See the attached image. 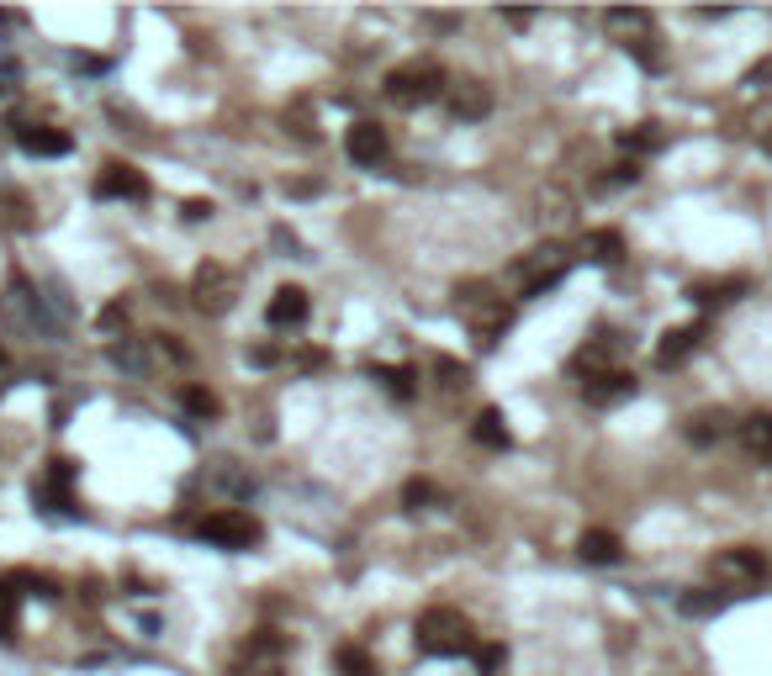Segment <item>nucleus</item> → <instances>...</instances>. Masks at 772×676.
Wrapping results in <instances>:
<instances>
[{
	"instance_id": "f257e3e1",
	"label": "nucleus",
	"mask_w": 772,
	"mask_h": 676,
	"mask_svg": "<svg viewBox=\"0 0 772 676\" xmlns=\"http://www.w3.org/2000/svg\"><path fill=\"white\" fill-rule=\"evenodd\" d=\"M418 645L429 655H461L476 640H471V624L455 608H429V613H418Z\"/></svg>"
},
{
	"instance_id": "f03ea898",
	"label": "nucleus",
	"mask_w": 772,
	"mask_h": 676,
	"mask_svg": "<svg viewBox=\"0 0 772 676\" xmlns=\"http://www.w3.org/2000/svg\"><path fill=\"white\" fill-rule=\"evenodd\" d=\"M709 571H714L720 587L746 592V587H762L772 566H767V555L757 550V544H730V550H720V555L709 560Z\"/></svg>"
},
{
	"instance_id": "7ed1b4c3",
	"label": "nucleus",
	"mask_w": 772,
	"mask_h": 676,
	"mask_svg": "<svg viewBox=\"0 0 772 676\" xmlns=\"http://www.w3.org/2000/svg\"><path fill=\"white\" fill-rule=\"evenodd\" d=\"M196 534L207 544H223V550H249V544H260V518L244 513V507H223V513L201 518Z\"/></svg>"
},
{
	"instance_id": "20e7f679",
	"label": "nucleus",
	"mask_w": 772,
	"mask_h": 676,
	"mask_svg": "<svg viewBox=\"0 0 772 676\" xmlns=\"http://www.w3.org/2000/svg\"><path fill=\"white\" fill-rule=\"evenodd\" d=\"M439 90H445V74H439L434 64H402V69L386 74V96L402 101V106H424V101L439 96Z\"/></svg>"
},
{
	"instance_id": "39448f33",
	"label": "nucleus",
	"mask_w": 772,
	"mask_h": 676,
	"mask_svg": "<svg viewBox=\"0 0 772 676\" xmlns=\"http://www.w3.org/2000/svg\"><path fill=\"white\" fill-rule=\"evenodd\" d=\"M96 196L101 201H143L149 196V180L138 175L133 164H101V175H96Z\"/></svg>"
},
{
	"instance_id": "423d86ee",
	"label": "nucleus",
	"mask_w": 772,
	"mask_h": 676,
	"mask_svg": "<svg viewBox=\"0 0 772 676\" xmlns=\"http://www.w3.org/2000/svg\"><path fill=\"white\" fill-rule=\"evenodd\" d=\"M233 296H238V280L223 270V265H201L196 270V307L201 312H228L233 307Z\"/></svg>"
},
{
	"instance_id": "0eeeda50",
	"label": "nucleus",
	"mask_w": 772,
	"mask_h": 676,
	"mask_svg": "<svg viewBox=\"0 0 772 676\" xmlns=\"http://www.w3.org/2000/svg\"><path fill=\"white\" fill-rule=\"evenodd\" d=\"M519 275H524V291L529 296H540L545 286H556V280L566 275V249H556V243H550V249H535L519 265Z\"/></svg>"
},
{
	"instance_id": "6e6552de",
	"label": "nucleus",
	"mask_w": 772,
	"mask_h": 676,
	"mask_svg": "<svg viewBox=\"0 0 772 676\" xmlns=\"http://www.w3.org/2000/svg\"><path fill=\"white\" fill-rule=\"evenodd\" d=\"M344 154L355 159V164H365V169H376L381 159H386V127H376V122H355L344 133Z\"/></svg>"
},
{
	"instance_id": "1a4fd4ad",
	"label": "nucleus",
	"mask_w": 772,
	"mask_h": 676,
	"mask_svg": "<svg viewBox=\"0 0 772 676\" xmlns=\"http://www.w3.org/2000/svg\"><path fill=\"white\" fill-rule=\"evenodd\" d=\"M582 397L593 407H614L624 397H635V375L630 370H603V375H593V381H582Z\"/></svg>"
},
{
	"instance_id": "9d476101",
	"label": "nucleus",
	"mask_w": 772,
	"mask_h": 676,
	"mask_svg": "<svg viewBox=\"0 0 772 676\" xmlns=\"http://www.w3.org/2000/svg\"><path fill=\"white\" fill-rule=\"evenodd\" d=\"M265 323L270 328H302L307 323V291L302 286H281L270 296V307H265Z\"/></svg>"
},
{
	"instance_id": "9b49d317",
	"label": "nucleus",
	"mask_w": 772,
	"mask_h": 676,
	"mask_svg": "<svg viewBox=\"0 0 772 676\" xmlns=\"http://www.w3.org/2000/svg\"><path fill=\"white\" fill-rule=\"evenodd\" d=\"M735 439H741V449L751 460H767L772 465V412H751V418L735 428Z\"/></svg>"
},
{
	"instance_id": "f8f14e48",
	"label": "nucleus",
	"mask_w": 772,
	"mask_h": 676,
	"mask_svg": "<svg viewBox=\"0 0 772 676\" xmlns=\"http://www.w3.org/2000/svg\"><path fill=\"white\" fill-rule=\"evenodd\" d=\"M577 555L587 560V566H614V560L624 555V544H619L614 529H587V534L577 539Z\"/></svg>"
},
{
	"instance_id": "ddd939ff",
	"label": "nucleus",
	"mask_w": 772,
	"mask_h": 676,
	"mask_svg": "<svg viewBox=\"0 0 772 676\" xmlns=\"http://www.w3.org/2000/svg\"><path fill=\"white\" fill-rule=\"evenodd\" d=\"M16 138H22V148H27V154H38V159H59V154L75 148L69 133H59V127H22Z\"/></svg>"
},
{
	"instance_id": "4468645a",
	"label": "nucleus",
	"mask_w": 772,
	"mask_h": 676,
	"mask_svg": "<svg viewBox=\"0 0 772 676\" xmlns=\"http://www.w3.org/2000/svg\"><path fill=\"white\" fill-rule=\"evenodd\" d=\"M698 338H704V328H698V323H688V328H672L667 338H661V344H656V360L661 365H677V360H688V354L698 349Z\"/></svg>"
},
{
	"instance_id": "2eb2a0df",
	"label": "nucleus",
	"mask_w": 772,
	"mask_h": 676,
	"mask_svg": "<svg viewBox=\"0 0 772 676\" xmlns=\"http://www.w3.org/2000/svg\"><path fill=\"white\" fill-rule=\"evenodd\" d=\"M471 439L482 444V449H508V423H503V412H482V418L471 423Z\"/></svg>"
},
{
	"instance_id": "dca6fc26",
	"label": "nucleus",
	"mask_w": 772,
	"mask_h": 676,
	"mask_svg": "<svg viewBox=\"0 0 772 676\" xmlns=\"http://www.w3.org/2000/svg\"><path fill=\"white\" fill-rule=\"evenodd\" d=\"M582 254L593 259V265H614V259L624 254V238L609 233V228H603V233H587V238H582Z\"/></svg>"
},
{
	"instance_id": "f3484780",
	"label": "nucleus",
	"mask_w": 772,
	"mask_h": 676,
	"mask_svg": "<svg viewBox=\"0 0 772 676\" xmlns=\"http://www.w3.org/2000/svg\"><path fill=\"white\" fill-rule=\"evenodd\" d=\"M450 106H455V117H487V111H492V96H487V85H461Z\"/></svg>"
},
{
	"instance_id": "a211bd4d",
	"label": "nucleus",
	"mask_w": 772,
	"mask_h": 676,
	"mask_svg": "<svg viewBox=\"0 0 772 676\" xmlns=\"http://www.w3.org/2000/svg\"><path fill=\"white\" fill-rule=\"evenodd\" d=\"M725 428H730L725 412H698V418H688V439H693V444H714V439L725 434Z\"/></svg>"
},
{
	"instance_id": "6ab92c4d",
	"label": "nucleus",
	"mask_w": 772,
	"mask_h": 676,
	"mask_svg": "<svg viewBox=\"0 0 772 676\" xmlns=\"http://www.w3.org/2000/svg\"><path fill=\"white\" fill-rule=\"evenodd\" d=\"M180 407H186L191 418H201V423L217 418V397H212L207 386H180Z\"/></svg>"
},
{
	"instance_id": "aec40b11",
	"label": "nucleus",
	"mask_w": 772,
	"mask_h": 676,
	"mask_svg": "<svg viewBox=\"0 0 772 676\" xmlns=\"http://www.w3.org/2000/svg\"><path fill=\"white\" fill-rule=\"evenodd\" d=\"M339 671L344 676H376V661L360 645H339Z\"/></svg>"
},
{
	"instance_id": "412c9836",
	"label": "nucleus",
	"mask_w": 772,
	"mask_h": 676,
	"mask_svg": "<svg viewBox=\"0 0 772 676\" xmlns=\"http://www.w3.org/2000/svg\"><path fill=\"white\" fill-rule=\"evenodd\" d=\"M619 143L635 148V154H651V148H661V133H656V122H646V127H635V133H624Z\"/></svg>"
},
{
	"instance_id": "4be33fe9",
	"label": "nucleus",
	"mask_w": 772,
	"mask_h": 676,
	"mask_svg": "<svg viewBox=\"0 0 772 676\" xmlns=\"http://www.w3.org/2000/svg\"><path fill=\"white\" fill-rule=\"evenodd\" d=\"M609 27H614V32H646L651 16H646V11H609Z\"/></svg>"
},
{
	"instance_id": "5701e85b",
	"label": "nucleus",
	"mask_w": 772,
	"mask_h": 676,
	"mask_svg": "<svg viewBox=\"0 0 772 676\" xmlns=\"http://www.w3.org/2000/svg\"><path fill=\"white\" fill-rule=\"evenodd\" d=\"M11 629H16V592L0 587V634H11Z\"/></svg>"
},
{
	"instance_id": "b1692460",
	"label": "nucleus",
	"mask_w": 772,
	"mask_h": 676,
	"mask_svg": "<svg viewBox=\"0 0 772 676\" xmlns=\"http://www.w3.org/2000/svg\"><path fill=\"white\" fill-rule=\"evenodd\" d=\"M476 661H482V671L492 676V671H503V661H508V650H503V645H482V650H476Z\"/></svg>"
},
{
	"instance_id": "393cba45",
	"label": "nucleus",
	"mask_w": 772,
	"mask_h": 676,
	"mask_svg": "<svg viewBox=\"0 0 772 676\" xmlns=\"http://www.w3.org/2000/svg\"><path fill=\"white\" fill-rule=\"evenodd\" d=\"M434 370L445 375V386H466V381H471V370H466V365H455V360H434Z\"/></svg>"
},
{
	"instance_id": "a878e982",
	"label": "nucleus",
	"mask_w": 772,
	"mask_h": 676,
	"mask_svg": "<svg viewBox=\"0 0 772 676\" xmlns=\"http://www.w3.org/2000/svg\"><path fill=\"white\" fill-rule=\"evenodd\" d=\"M762 80H772V59H762L757 69H751V74H746V85H751V90H757Z\"/></svg>"
},
{
	"instance_id": "bb28decb",
	"label": "nucleus",
	"mask_w": 772,
	"mask_h": 676,
	"mask_svg": "<svg viewBox=\"0 0 772 676\" xmlns=\"http://www.w3.org/2000/svg\"><path fill=\"white\" fill-rule=\"evenodd\" d=\"M429 497H434V492H429L424 481H413V486H408V502H413V507H418V502H429Z\"/></svg>"
},
{
	"instance_id": "cd10ccee",
	"label": "nucleus",
	"mask_w": 772,
	"mask_h": 676,
	"mask_svg": "<svg viewBox=\"0 0 772 676\" xmlns=\"http://www.w3.org/2000/svg\"><path fill=\"white\" fill-rule=\"evenodd\" d=\"M186 217H196V222H201V217H212V201H191V206H186Z\"/></svg>"
},
{
	"instance_id": "c85d7f7f",
	"label": "nucleus",
	"mask_w": 772,
	"mask_h": 676,
	"mask_svg": "<svg viewBox=\"0 0 772 676\" xmlns=\"http://www.w3.org/2000/svg\"><path fill=\"white\" fill-rule=\"evenodd\" d=\"M762 143H767V154H772V133H767V138H762Z\"/></svg>"
},
{
	"instance_id": "c756f323",
	"label": "nucleus",
	"mask_w": 772,
	"mask_h": 676,
	"mask_svg": "<svg viewBox=\"0 0 772 676\" xmlns=\"http://www.w3.org/2000/svg\"><path fill=\"white\" fill-rule=\"evenodd\" d=\"M0 370H6V349H0Z\"/></svg>"
}]
</instances>
